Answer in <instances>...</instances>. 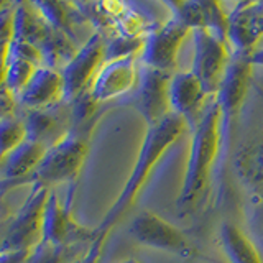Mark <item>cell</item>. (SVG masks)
I'll use <instances>...</instances> for the list:
<instances>
[{
    "mask_svg": "<svg viewBox=\"0 0 263 263\" xmlns=\"http://www.w3.org/2000/svg\"><path fill=\"white\" fill-rule=\"evenodd\" d=\"M64 101V81L60 71L40 66L20 96V109H45Z\"/></svg>",
    "mask_w": 263,
    "mask_h": 263,
    "instance_id": "obj_16",
    "label": "cell"
},
{
    "mask_svg": "<svg viewBox=\"0 0 263 263\" xmlns=\"http://www.w3.org/2000/svg\"><path fill=\"white\" fill-rule=\"evenodd\" d=\"M7 81V56H0V87L5 86Z\"/></svg>",
    "mask_w": 263,
    "mask_h": 263,
    "instance_id": "obj_31",
    "label": "cell"
},
{
    "mask_svg": "<svg viewBox=\"0 0 263 263\" xmlns=\"http://www.w3.org/2000/svg\"><path fill=\"white\" fill-rule=\"evenodd\" d=\"M41 15L45 16L46 22L71 36L74 41L78 40L76 28L82 23H89L86 15L79 8V4L69 2H35Z\"/></svg>",
    "mask_w": 263,
    "mask_h": 263,
    "instance_id": "obj_21",
    "label": "cell"
},
{
    "mask_svg": "<svg viewBox=\"0 0 263 263\" xmlns=\"http://www.w3.org/2000/svg\"><path fill=\"white\" fill-rule=\"evenodd\" d=\"M96 229H87L81 226L72 217L69 202L63 204L58 197L54 189L49 191L45 219H43V240L45 243H51L58 247L68 245H89L97 237Z\"/></svg>",
    "mask_w": 263,
    "mask_h": 263,
    "instance_id": "obj_9",
    "label": "cell"
},
{
    "mask_svg": "<svg viewBox=\"0 0 263 263\" xmlns=\"http://www.w3.org/2000/svg\"><path fill=\"white\" fill-rule=\"evenodd\" d=\"M8 191H7V189L2 186V184H0V219H2V217H7V216H10V209H8L7 208V204H5V199H4V196L7 194Z\"/></svg>",
    "mask_w": 263,
    "mask_h": 263,
    "instance_id": "obj_30",
    "label": "cell"
},
{
    "mask_svg": "<svg viewBox=\"0 0 263 263\" xmlns=\"http://www.w3.org/2000/svg\"><path fill=\"white\" fill-rule=\"evenodd\" d=\"M187 128V123L176 114H170L166 119L153 127H146L143 142L140 145L137 160L130 175L123 184L120 194L114 201L110 209L107 211L101 224L96 227L97 234H110L112 227L125 216V212L134 205L138 194L142 193L148 178L153 170L158 166L163 156L168 153L170 148L183 137Z\"/></svg>",
    "mask_w": 263,
    "mask_h": 263,
    "instance_id": "obj_1",
    "label": "cell"
},
{
    "mask_svg": "<svg viewBox=\"0 0 263 263\" xmlns=\"http://www.w3.org/2000/svg\"><path fill=\"white\" fill-rule=\"evenodd\" d=\"M211 96L191 71H176L170 81L171 112L179 115L187 127H194L208 105Z\"/></svg>",
    "mask_w": 263,
    "mask_h": 263,
    "instance_id": "obj_15",
    "label": "cell"
},
{
    "mask_svg": "<svg viewBox=\"0 0 263 263\" xmlns=\"http://www.w3.org/2000/svg\"><path fill=\"white\" fill-rule=\"evenodd\" d=\"M96 122L84 125H74V128L49 146L43 161L28 179V184H41L53 189L56 184H74L89 155V138Z\"/></svg>",
    "mask_w": 263,
    "mask_h": 263,
    "instance_id": "obj_3",
    "label": "cell"
},
{
    "mask_svg": "<svg viewBox=\"0 0 263 263\" xmlns=\"http://www.w3.org/2000/svg\"><path fill=\"white\" fill-rule=\"evenodd\" d=\"M18 115L27 127V138L53 146L74 128L72 105L61 101L45 109H20Z\"/></svg>",
    "mask_w": 263,
    "mask_h": 263,
    "instance_id": "obj_11",
    "label": "cell"
},
{
    "mask_svg": "<svg viewBox=\"0 0 263 263\" xmlns=\"http://www.w3.org/2000/svg\"><path fill=\"white\" fill-rule=\"evenodd\" d=\"M193 43L194 54L191 72L201 81L205 92L211 97H216L226 76L227 66L232 60L230 45L208 30H194Z\"/></svg>",
    "mask_w": 263,
    "mask_h": 263,
    "instance_id": "obj_7",
    "label": "cell"
},
{
    "mask_svg": "<svg viewBox=\"0 0 263 263\" xmlns=\"http://www.w3.org/2000/svg\"><path fill=\"white\" fill-rule=\"evenodd\" d=\"M105 240H107V234H99L96 237V240L89 245L86 253L74 263H99L101 261V257H102V252H104Z\"/></svg>",
    "mask_w": 263,
    "mask_h": 263,
    "instance_id": "obj_28",
    "label": "cell"
},
{
    "mask_svg": "<svg viewBox=\"0 0 263 263\" xmlns=\"http://www.w3.org/2000/svg\"><path fill=\"white\" fill-rule=\"evenodd\" d=\"M130 234L140 245L176 255L181 258L197 257L196 247L191 243L187 235L173 226L170 220L161 217L153 211H142L132 220Z\"/></svg>",
    "mask_w": 263,
    "mask_h": 263,
    "instance_id": "obj_5",
    "label": "cell"
},
{
    "mask_svg": "<svg viewBox=\"0 0 263 263\" xmlns=\"http://www.w3.org/2000/svg\"><path fill=\"white\" fill-rule=\"evenodd\" d=\"M107 36L94 31L72 56V60L60 71L64 81V101L72 102L82 92L90 89L97 72L105 63Z\"/></svg>",
    "mask_w": 263,
    "mask_h": 263,
    "instance_id": "obj_6",
    "label": "cell"
},
{
    "mask_svg": "<svg viewBox=\"0 0 263 263\" xmlns=\"http://www.w3.org/2000/svg\"><path fill=\"white\" fill-rule=\"evenodd\" d=\"M191 30L173 18L153 27L145 35V48L142 53L143 66L175 74L181 45Z\"/></svg>",
    "mask_w": 263,
    "mask_h": 263,
    "instance_id": "obj_10",
    "label": "cell"
},
{
    "mask_svg": "<svg viewBox=\"0 0 263 263\" xmlns=\"http://www.w3.org/2000/svg\"><path fill=\"white\" fill-rule=\"evenodd\" d=\"M119 263H142V261H138L137 258H125V260H122Z\"/></svg>",
    "mask_w": 263,
    "mask_h": 263,
    "instance_id": "obj_34",
    "label": "cell"
},
{
    "mask_svg": "<svg viewBox=\"0 0 263 263\" xmlns=\"http://www.w3.org/2000/svg\"><path fill=\"white\" fill-rule=\"evenodd\" d=\"M33 250H5L0 252V263H27Z\"/></svg>",
    "mask_w": 263,
    "mask_h": 263,
    "instance_id": "obj_29",
    "label": "cell"
},
{
    "mask_svg": "<svg viewBox=\"0 0 263 263\" xmlns=\"http://www.w3.org/2000/svg\"><path fill=\"white\" fill-rule=\"evenodd\" d=\"M249 60L253 66H263V49H257V51L249 54Z\"/></svg>",
    "mask_w": 263,
    "mask_h": 263,
    "instance_id": "obj_32",
    "label": "cell"
},
{
    "mask_svg": "<svg viewBox=\"0 0 263 263\" xmlns=\"http://www.w3.org/2000/svg\"><path fill=\"white\" fill-rule=\"evenodd\" d=\"M263 40V0L240 2L229 12V45L234 54L249 56Z\"/></svg>",
    "mask_w": 263,
    "mask_h": 263,
    "instance_id": "obj_13",
    "label": "cell"
},
{
    "mask_svg": "<svg viewBox=\"0 0 263 263\" xmlns=\"http://www.w3.org/2000/svg\"><path fill=\"white\" fill-rule=\"evenodd\" d=\"M25 140H27V127L18 114L0 119V164Z\"/></svg>",
    "mask_w": 263,
    "mask_h": 263,
    "instance_id": "obj_24",
    "label": "cell"
},
{
    "mask_svg": "<svg viewBox=\"0 0 263 263\" xmlns=\"http://www.w3.org/2000/svg\"><path fill=\"white\" fill-rule=\"evenodd\" d=\"M173 74L143 66L135 90V107L146 127H153L166 119L171 112L170 81Z\"/></svg>",
    "mask_w": 263,
    "mask_h": 263,
    "instance_id": "obj_12",
    "label": "cell"
},
{
    "mask_svg": "<svg viewBox=\"0 0 263 263\" xmlns=\"http://www.w3.org/2000/svg\"><path fill=\"white\" fill-rule=\"evenodd\" d=\"M4 5H5V2H0V8H2Z\"/></svg>",
    "mask_w": 263,
    "mask_h": 263,
    "instance_id": "obj_35",
    "label": "cell"
},
{
    "mask_svg": "<svg viewBox=\"0 0 263 263\" xmlns=\"http://www.w3.org/2000/svg\"><path fill=\"white\" fill-rule=\"evenodd\" d=\"M46 152H48V146H45L40 142H35V140L27 138L22 145L16 146L2 163L4 178L0 179V184H2L7 191H10V189L16 186L28 184V179L31 178L33 173L36 171L40 163L43 161Z\"/></svg>",
    "mask_w": 263,
    "mask_h": 263,
    "instance_id": "obj_17",
    "label": "cell"
},
{
    "mask_svg": "<svg viewBox=\"0 0 263 263\" xmlns=\"http://www.w3.org/2000/svg\"><path fill=\"white\" fill-rule=\"evenodd\" d=\"M38 68L40 66L31 63L30 60H25V58L8 51L7 53V81H5L7 89L10 90L15 97H18L22 90L27 87V84Z\"/></svg>",
    "mask_w": 263,
    "mask_h": 263,
    "instance_id": "obj_23",
    "label": "cell"
},
{
    "mask_svg": "<svg viewBox=\"0 0 263 263\" xmlns=\"http://www.w3.org/2000/svg\"><path fill=\"white\" fill-rule=\"evenodd\" d=\"M12 214H13V212H12ZM12 214H10V216H12ZM10 216H7V217H2V219H0V243H2L4 237H5V230H7L8 219H10Z\"/></svg>",
    "mask_w": 263,
    "mask_h": 263,
    "instance_id": "obj_33",
    "label": "cell"
},
{
    "mask_svg": "<svg viewBox=\"0 0 263 263\" xmlns=\"http://www.w3.org/2000/svg\"><path fill=\"white\" fill-rule=\"evenodd\" d=\"M20 110V105L16 102V97L7 89V86L0 87V119L12 117Z\"/></svg>",
    "mask_w": 263,
    "mask_h": 263,
    "instance_id": "obj_27",
    "label": "cell"
},
{
    "mask_svg": "<svg viewBox=\"0 0 263 263\" xmlns=\"http://www.w3.org/2000/svg\"><path fill=\"white\" fill-rule=\"evenodd\" d=\"M234 170L240 183L250 193L263 197V137H255L234 155Z\"/></svg>",
    "mask_w": 263,
    "mask_h": 263,
    "instance_id": "obj_18",
    "label": "cell"
},
{
    "mask_svg": "<svg viewBox=\"0 0 263 263\" xmlns=\"http://www.w3.org/2000/svg\"><path fill=\"white\" fill-rule=\"evenodd\" d=\"M15 2H5L0 8V56H7L13 41Z\"/></svg>",
    "mask_w": 263,
    "mask_h": 263,
    "instance_id": "obj_26",
    "label": "cell"
},
{
    "mask_svg": "<svg viewBox=\"0 0 263 263\" xmlns=\"http://www.w3.org/2000/svg\"><path fill=\"white\" fill-rule=\"evenodd\" d=\"M138 78L140 71L135 56L105 61L92 81L89 94L97 104L102 105L104 102L114 101V99L137 89Z\"/></svg>",
    "mask_w": 263,
    "mask_h": 263,
    "instance_id": "obj_14",
    "label": "cell"
},
{
    "mask_svg": "<svg viewBox=\"0 0 263 263\" xmlns=\"http://www.w3.org/2000/svg\"><path fill=\"white\" fill-rule=\"evenodd\" d=\"M51 189L41 184H33L27 201L15 211L0 243V252L5 250H33L43 240L45 208Z\"/></svg>",
    "mask_w": 263,
    "mask_h": 263,
    "instance_id": "obj_4",
    "label": "cell"
},
{
    "mask_svg": "<svg viewBox=\"0 0 263 263\" xmlns=\"http://www.w3.org/2000/svg\"><path fill=\"white\" fill-rule=\"evenodd\" d=\"M253 74V64L249 56L245 54H232L226 76L222 79L220 89L216 96V101L220 105L222 112V125H224V142L230 143V134L232 125L240 112L242 105L249 96L250 82Z\"/></svg>",
    "mask_w": 263,
    "mask_h": 263,
    "instance_id": "obj_8",
    "label": "cell"
},
{
    "mask_svg": "<svg viewBox=\"0 0 263 263\" xmlns=\"http://www.w3.org/2000/svg\"><path fill=\"white\" fill-rule=\"evenodd\" d=\"M222 250L230 263H263V257L240 227L224 222L219 230Z\"/></svg>",
    "mask_w": 263,
    "mask_h": 263,
    "instance_id": "obj_20",
    "label": "cell"
},
{
    "mask_svg": "<svg viewBox=\"0 0 263 263\" xmlns=\"http://www.w3.org/2000/svg\"><path fill=\"white\" fill-rule=\"evenodd\" d=\"M51 28L53 27L41 15L35 2H15L13 40L33 45L40 49Z\"/></svg>",
    "mask_w": 263,
    "mask_h": 263,
    "instance_id": "obj_19",
    "label": "cell"
},
{
    "mask_svg": "<svg viewBox=\"0 0 263 263\" xmlns=\"http://www.w3.org/2000/svg\"><path fill=\"white\" fill-rule=\"evenodd\" d=\"M193 130L191 148L186 163V171L178 196V208L184 209L194 204L208 187L212 168L224 145V125H222L220 105L212 97Z\"/></svg>",
    "mask_w": 263,
    "mask_h": 263,
    "instance_id": "obj_2",
    "label": "cell"
},
{
    "mask_svg": "<svg viewBox=\"0 0 263 263\" xmlns=\"http://www.w3.org/2000/svg\"><path fill=\"white\" fill-rule=\"evenodd\" d=\"M145 48V36H112L107 38L105 61L120 60V58L142 56Z\"/></svg>",
    "mask_w": 263,
    "mask_h": 263,
    "instance_id": "obj_25",
    "label": "cell"
},
{
    "mask_svg": "<svg viewBox=\"0 0 263 263\" xmlns=\"http://www.w3.org/2000/svg\"><path fill=\"white\" fill-rule=\"evenodd\" d=\"M78 49L79 46L76 41L53 27L51 31L48 33L46 40L43 41V45L40 46V53L43 66L61 71L72 60V56L78 53Z\"/></svg>",
    "mask_w": 263,
    "mask_h": 263,
    "instance_id": "obj_22",
    "label": "cell"
}]
</instances>
